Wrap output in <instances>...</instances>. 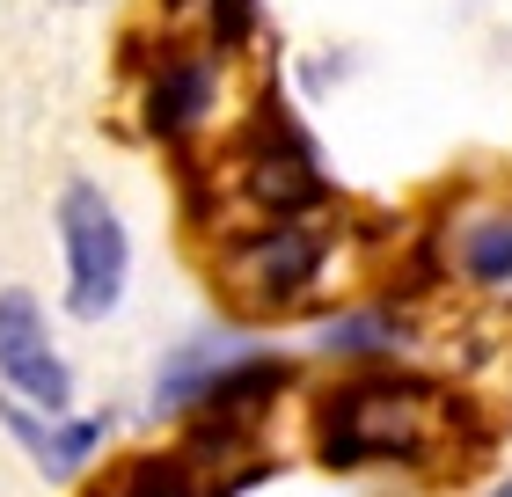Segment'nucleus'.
<instances>
[{
	"mask_svg": "<svg viewBox=\"0 0 512 497\" xmlns=\"http://www.w3.org/2000/svg\"><path fill=\"white\" fill-rule=\"evenodd\" d=\"M439 432V402L432 388H410V381H359L330 402L322 417V454L330 461H395V454H417Z\"/></svg>",
	"mask_w": 512,
	"mask_h": 497,
	"instance_id": "nucleus-1",
	"label": "nucleus"
},
{
	"mask_svg": "<svg viewBox=\"0 0 512 497\" xmlns=\"http://www.w3.org/2000/svg\"><path fill=\"white\" fill-rule=\"evenodd\" d=\"M59 234H66V264H74V315L81 322L110 315L125 300L132 249H125V227H118V212H110V198L96 183H74L59 198Z\"/></svg>",
	"mask_w": 512,
	"mask_h": 497,
	"instance_id": "nucleus-2",
	"label": "nucleus"
},
{
	"mask_svg": "<svg viewBox=\"0 0 512 497\" xmlns=\"http://www.w3.org/2000/svg\"><path fill=\"white\" fill-rule=\"evenodd\" d=\"M315 278H322V227H300V220L256 234L235 264H227V286L256 307H293Z\"/></svg>",
	"mask_w": 512,
	"mask_h": 497,
	"instance_id": "nucleus-3",
	"label": "nucleus"
},
{
	"mask_svg": "<svg viewBox=\"0 0 512 497\" xmlns=\"http://www.w3.org/2000/svg\"><path fill=\"white\" fill-rule=\"evenodd\" d=\"M0 373L44 402V410H66L74 402V381H66V366H59V351L44 344V315H37V300L30 293H0Z\"/></svg>",
	"mask_w": 512,
	"mask_h": 497,
	"instance_id": "nucleus-4",
	"label": "nucleus"
},
{
	"mask_svg": "<svg viewBox=\"0 0 512 497\" xmlns=\"http://www.w3.org/2000/svg\"><path fill=\"white\" fill-rule=\"evenodd\" d=\"M242 176H249L256 205H271V212H300V205L322 198V176H315L308 147L286 139V132H264V139H256V147L242 154Z\"/></svg>",
	"mask_w": 512,
	"mask_h": 497,
	"instance_id": "nucleus-5",
	"label": "nucleus"
},
{
	"mask_svg": "<svg viewBox=\"0 0 512 497\" xmlns=\"http://www.w3.org/2000/svg\"><path fill=\"white\" fill-rule=\"evenodd\" d=\"M205 103H213V74H205V66H169V74L154 81V132L198 125Z\"/></svg>",
	"mask_w": 512,
	"mask_h": 497,
	"instance_id": "nucleus-6",
	"label": "nucleus"
},
{
	"mask_svg": "<svg viewBox=\"0 0 512 497\" xmlns=\"http://www.w3.org/2000/svg\"><path fill=\"white\" fill-rule=\"evenodd\" d=\"M461 271H469L476 286H512V212L476 220L461 234Z\"/></svg>",
	"mask_w": 512,
	"mask_h": 497,
	"instance_id": "nucleus-7",
	"label": "nucleus"
},
{
	"mask_svg": "<svg viewBox=\"0 0 512 497\" xmlns=\"http://www.w3.org/2000/svg\"><path fill=\"white\" fill-rule=\"evenodd\" d=\"M8 424H15V432L37 446V461L52 468V476H66V468H81V461H88V446L103 439V424H66V432H37V424L22 417V410H8Z\"/></svg>",
	"mask_w": 512,
	"mask_h": 497,
	"instance_id": "nucleus-8",
	"label": "nucleus"
},
{
	"mask_svg": "<svg viewBox=\"0 0 512 497\" xmlns=\"http://www.w3.org/2000/svg\"><path fill=\"white\" fill-rule=\"evenodd\" d=\"M498 497H512V483H505V490H498Z\"/></svg>",
	"mask_w": 512,
	"mask_h": 497,
	"instance_id": "nucleus-9",
	"label": "nucleus"
}]
</instances>
